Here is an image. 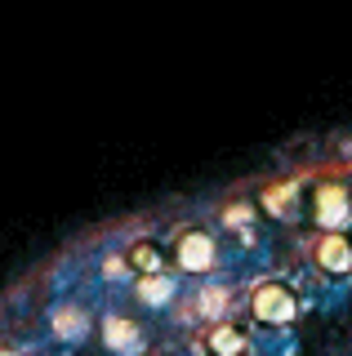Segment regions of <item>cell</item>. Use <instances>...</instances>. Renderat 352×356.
I'll use <instances>...</instances> for the list:
<instances>
[{
  "label": "cell",
  "mask_w": 352,
  "mask_h": 356,
  "mask_svg": "<svg viewBox=\"0 0 352 356\" xmlns=\"http://www.w3.org/2000/svg\"><path fill=\"white\" fill-rule=\"evenodd\" d=\"M263 209H268L272 218H294L299 214V187L294 183H277L263 192Z\"/></svg>",
  "instance_id": "obj_8"
},
{
  "label": "cell",
  "mask_w": 352,
  "mask_h": 356,
  "mask_svg": "<svg viewBox=\"0 0 352 356\" xmlns=\"http://www.w3.org/2000/svg\"><path fill=\"white\" fill-rule=\"evenodd\" d=\"M134 294H138V303H147V307H165L174 298V285H170V276H138V285H134Z\"/></svg>",
  "instance_id": "obj_9"
},
{
  "label": "cell",
  "mask_w": 352,
  "mask_h": 356,
  "mask_svg": "<svg viewBox=\"0 0 352 356\" xmlns=\"http://www.w3.org/2000/svg\"><path fill=\"white\" fill-rule=\"evenodd\" d=\"M85 312L81 307H54V334H58V339H85Z\"/></svg>",
  "instance_id": "obj_10"
},
{
  "label": "cell",
  "mask_w": 352,
  "mask_h": 356,
  "mask_svg": "<svg viewBox=\"0 0 352 356\" xmlns=\"http://www.w3.org/2000/svg\"><path fill=\"white\" fill-rule=\"evenodd\" d=\"M103 343H107V352H116V356H138L147 339H143V325H138V321L107 316L103 321Z\"/></svg>",
  "instance_id": "obj_4"
},
{
  "label": "cell",
  "mask_w": 352,
  "mask_h": 356,
  "mask_svg": "<svg viewBox=\"0 0 352 356\" xmlns=\"http://www.w3.org/2000/svg\"><path fill=\"white\" fill-rule=\"evenodd\" d=\"M307 209H312V222L321 227V236H348V227H352V187L344 178H321V183L312 187Z\"/></svg>",
  "instance_id": "obj_1"
},
{
  "label": "cell",
  "mask_w": 352,
  "mask_h": 356,
  "mask_svg": "<svg viewBox=\"0 0 352 356\" xmlns=\"http://www.w3.org/2000/svg\"><path fill=\"white\" fill-rule=\"evenodd\" d=\"M125 263L134 267V276H161L165 263H170V254H165L157 241H134L125 250Z\"/></svg>",
  "instance_id": "obj_7"
},
{
  "label": "cell",
  "mask_w": 352,
  "mask_h": 356,
  "mask_svg": "<svg viewBox=\"0 0 352 356\" xmlns=\"http://www.w3.org/2000/svg\"><path fill=\"white\" fill-rule=\"evenodd\" d=\"M250 312H255L259 325H268V330H285L294 316H299V298H294V289H290V285H281V281H263L255 294H250Z\"/></svg>",
  "instance_id": "obj_2"
},
{
  "label": "cell",
  "mask_w": 352,
  "mask_h": 356,
  "mask_svg": "<svg viewBox=\"0 0 352 356\" xmlns=\"http://www.w3.org/2000/svg\"><path fill=\"white\" fill-rule=\"evenodd\" d=\"M0 356H18V352H0Z\"/></svg>",
  "instance_id": "obj_11"
},
{
  "label": "cell",
  "mask_w": 352,
  "mask_h": 356,
  "mask_svg": "<svg viewBox=\"0 0 352 356\" xmlns=\"http://www.w3.org/2000/svg\"><path fill=\"white\" fill-rule=\"evenodd\" d=\"M312 263L321 267L326 276H348L352 272V241L348 236H317Z\"/></svg>",
  "instance_id": "obj_5"
},
{
  "label": "cell",
  "mask_w": 352,
  "mask_h": 356,
  "mask_svg": "<svg viewBox=\"0 0 352 356\" xmlns=\"http://www.w3.org/2000/svg\"><path fill=\"white\" fill-rule=\"evenodd\" d=\"M170 263L179 267V272H188V276H205V272H214V263H218V245H214V236L205 227H188V232L174 236Z\"/></svg>",
  "instance_id": "obj_3"
},
{
  "label": "cell",
  "mask_w": 352,
  "mask_h": 356,
  "mask_svg": "<svg viewBox=\"0 0 352 356\" xmlns=\"http://www.w3.org/2000/svg\"><path fill=\"white\" fill-rule=\"evenodd\" d=\"M205 348H210V356H246L250 334L237 321H214L210 334H205Z\"/></svg>",
  "instance_id": "obj_6"
}]
</instances>
